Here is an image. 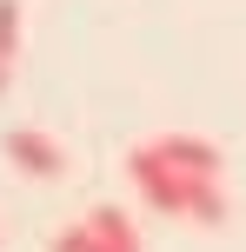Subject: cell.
Wrapping results in <instances>:
<instances>
[{
  "mask_svg": "<svg viewBox=\"0 0 246 252\" xmlns=\"http://www.w3.org/2000/svg\"><path fill=\"white\" fill-rule=\"evenodd\" d=\"M127 179L140 186V199L153 206V213H167V219H193V226H226V213H233V199H226V179L180 173L173 159H160V146H153V139L127 153Z\"/></svg>",
  "mask_w": 246,
  "mask_h": 252,
  "instance_id": "obj_1",
  "label": "cell"
},
{
  "mask_svg": "<svg viewBox=\"0 0 246 252\" xmlns=\"http://www.w3.org/2000/svg\"><path fill=\"white\" fill-rule=\"evenodd\" d=\"M7 159L20 166V173H34V179H60V173H67V153H60V139L34 133V126H13V133H7Z\"/></svg>",
  "mask_w": 246,
  "mask_h": 252,
  "instance_id": "obj_2",
  "label": "cell"
},
{
  "mask_svg": "<svg viewBox=\"0 0 246 252\" xmlns=\"http://www.w3.org/2000/svg\"><path fill=\"white\" fill-rule=\"evenodd\" d=\"M153 146H160V159H173L180 173L226 179V159H220V146H213V139H200V133H167V139H153Z\"/></svg>",
  "mask_w": 246,
  "mask_h": 252,
  "instance_id": "obj_3",
  "label": "cell"
},
{
  "mask_svg": "<svg viewBox=\"0 0 246 252\" xmlns=\"http://www.w3.org/2000/svg\"><path fill=\"white\" fill-rule=\"evenodd\" d=\"M87 232H93V252H140V226H133L120 206H93Z\"/></svg>",
  "mask_w": 246,
  "mask_h": 252,
  "instance_id": "obj_4",
  "label": "cell"
},
{
  "mask_svg": "<svg viewBox=\"0 0 246 252\" xmlns=\"http://www.w3.org/2000/svg\"><path fill=\"white\" fill-rule=\"evenodd\" d=\"M0 60H20V0H0Z\"/></svg>",
  "mask_w": 246,
  "mask_h": 252,
  "instance_id": "obj_5",
  "label": "cell"
},
{
  "mask_svg": "<svg viewBox=\"0 0 246 252\" xmlns=\"http://www.w3.org/2000/svg\"><path fill=\"white\" fill-rule=\"evenodd\" d=\"M53 252H93V232H87V226H67V232H53Z\"/></svg>",
  "mask_w": 246,
  "mask_h": 252,
  "instance_id": "obj_6",
  "label": "cell"
},
{
  "mask_svg": "<svg viewBox=\"0 0 246 252\" xmlns=\"http://www.w3.org/2000/svg\"><path fill=\"white\" fill-rule=\"evenodd\" d=\"M7 73H13V66H7V60H0V93H7Z\"/></svg>",
  "mask_w": 246,
  "mask_h": 252,
  "instance_id": "obj_7",
  "label": "cell"
}]
</instances>
